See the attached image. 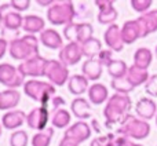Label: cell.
Instances as JSON below:
<instances>
[{
  "instance_id": "obj_15",
  "label": "cell",
  "mask_w": 157,
  "mask_h": 146,
  "mask_svg": "<svg viewBox=\"0 0 157 146\" xmlns=\"http://www.w3.org/2000/svg\"><path fill=\"white\" fill-rule=\"evenodd\" d=\"M26 116L28 114L22 110H18V109H14V110H10L7 113L3 114L2 117V125L7 130H14L17 131L21 125H24L26 123Z\"/></svg>"
},
{
  "instance_id": "obj_29",
  "label": "cell",
  "mask_w": 157,
  "mask_h": 146,
  "mask_svg": "<svg viewBox=\"0 0 157 146\" xmlns=\"http://www.w3.org/2000/svg\"><path fill=\"white\" fill-rule=\"evenodd\" d=\"M81 48H83V55L88 60H94L95 57H98L101 51H102V43H101L99 39H90L88 41L81 44Z\"/></svg>"
},
{
  "instance_id": "obj_3",
  "label": "cell",
  "mask_w": 157,
  "mask_h": 146,
  "mask_svg": "<svg viewBox=\"0 0 157 146\" xmlns=\"http://www.w3.org/2000/svg\"><path fill=\"white\" fill-rule=\"evenodd\" d=\"M24 92L30 99L40 102L41 106L48 108L51 99L55 97V86H52L50 81L43 80H26L24 84Z\"/></svg>"
},
{
  "instance_id": "obj_20",
  "label": "cell",
  "mask_w": 157,
  "mask_h": 146,
  "mask_svg": "<svg viewBox=\"0 0 157 146\" xmlns=\"http://www.w3.org/2000/svg\"><path fill=\"white\" fill-rule=\"evenodd\" d=\"M103 72V65L97 60H86V62L81 66V75L86 76L90 81H97L102 76Z\"/></svg>"
},
{
  "instance_id": "obj_10",
  "label": "cell",
  "mask_w": 157,
  "mask_h": 146,
  "mask_svg": "<svg viewBox=\"0 0 157 146\" xmlns=\"http://www.w3.org/2000/svg\"><path fill=\"white\" fill-rule=\"evenodd\" d=\"M48 121H50V110L47 106H39V108L32 109L26 116V124L32 130H36L37 133L46 130Z\"/></svg>"
},
{
  "instance_id": "obj_35",
  "label": "cell",
  "mask_w": 157,
  "mask_h": 146,
  "mask_svg": "<svg viewBox=\"0 0 157 146\" xmlns=\"http://www.w3.org/2000/svg\"><path fill=\"white\" fill-rule=\"evenodd\" d=\"M131 7H132L134 11L139 13L141 15L146 14L147 11H150V7H152V0H131Z\"/></svg>"
},
{
  "instance_id": "obj_21",
  "label": "cell",
  "mask_w": 157,
  "mask_h": 146,
  "mask_svg": "<svg viewBox=\"0 0 157 146\" xmlns=\"http://www.w3.org/2000/svg\"><path fill=\"white\" fill-rule=\"evenodd\" d=\"M21 101V94L17 90H4L0 91V110H14L17 105Z\"/></svg>"
},
{
  "instance_id": "obj_7",
  "label": "cell",
  "mask_w": 157,
  "mask_h": 146,
  "mask_svg": "<svg viewBox=\"0 0 157 146\" xmlns=\"http://www.w3.org/2000/svg\"><path fill=\"white\" fill-rule=\"evenodd\" d=\"M25 77L18 71V66L11 63H0V84L10 90H17L25 84Z\"/></svg>"
},
{
  "instance_id": "obj_17",
  "label": "cell",
  "mask_w": 157,
  "mask_h": 146,
  "mask_svg": "<svg viewBox=\"0 0 157 146\" xmlns=\"http://www.w3.org/2000/svg\"><path fill=\"white\" fill-rule=\"evenodd\" d=\"M39 40L44 47L50 50H62L63 39L55 29H44L39 36Z\"/></svg>"
},
{
  "instance_id": "obj_37",
  "label": "cell",
  "mask_w": 157,
  "mask_h": 146,
  "mask_svg": "<svg viewBox=\"0 0 157 146\" xmlns=\"http://www.w3.org/2000/svg\"><path fill=\"white\" fill-rule=\"evenodd\" d=\"M113 134H108L105 136H98V138L92 139L90 146H113Z\"/></svg>"
},
{
  "instance_id": "obj_42",
  "label": "cell",
  "mask_w": 157,
  "mask_h": 146,
  "mask_svg": "<svg viewBox=\"0 0 157 146\" xmlns=\"http://www.w3.org/2000/svg\"><path fill=\"white\" fill-rule=\"evenodd\" d=\"M50 105L52 106V112H55V110L61 109L63 105H65V99H63V98H61V97H57V95H55V97L51 99Z\"/></svg>"
},
{
  "instance_id": "obj_12",
  "label": "cell",
  "mask_w": 157,
  "mask_h": 146,
  "mask_svg": "<svg viewBox=\"0 0 157 146\" xmlns=\"http://www.w3.org/2000/svg\"><path fill=\"white\" fill-rule=\"evenodd\" d=\"M83 48L80 43H68L63 46L62 50H59L58 58L65 66H73L78 63L83 58Z\"/></svg>"
},
{
  "instance_id": "obj_26",
  "label": "cell",
  "mask_w": 157,
  "mask_h": 146,
  "mask_svg": "<svg viewBox=\"0 0 157 146\" xmlns=\"http://www.w3.org/2000/svg\"><path fill=\"white\" fill-rule=\"evenodd\" d=\"M152 61H153L152 50H149L147 47H141V48H138L135 51V54H134V63L132 65L147 71L149 66L152 65Z\"/></svg>"
},
{
  "instance_id": "obj_22",
  "label": "cell",
  "mask_w": 157,
  "mask_h": 146,
  "mask_svg": "<svg viewBox=\"0 0 157 146\" xmlns=\"http://www.w3.org/2000/svg\"><path fill=\"white\" fill-rule=\"evenodd\" d=\"M46 24H44V19L39 15L35 14H30V15H25L24 17V25H22V30L26 32V35H36L39 33L40 35L44 29H46Z\"/></svg>"
},
{
  "instance_id": "obj_19",
  "label": "cell",
  "mask_w": 157,
  "mask_h": 146,
  "mask_svg": "<svg viewBox=\"0 0 157 146\" xmlns=\"http://www.w3.org/2000/svg\"><path fill=\"white\" fill-rule=\"evenodd\" d=\"M71 112L80 120L86 121L88 117H91L92 112H91V103L90 101H87L83 97H77L72 101L71 103Z\"/></svg>"
},
{
  "instance_id": "obj_16",
  "label": "cell",
  "mask_w": 157,
  "mask_h": 146,
  "mask_svg": "<svg viewBox=\"0 0 157 146\" xmlns=\"http://www.w3.org/2000/svg\"><path fill=\"white\" fill-rule=\"evenodd\" d=\"M141 28V37H146L150 33L157 30V8L147 11L144 15H139L136 18Z\"/></svg>"
},
{
  "instance_id": "obj_9",
  "label": "cell",
  "mask_w": 157,
  "mask_h": 146,
  "mask_svg": "<svg viewBox=\"0 0 157 146\" xmlns=\"http://www.w3.org/2000/svg\"><path fill=\"white\" fill-rule=\"evenodd\" d=\"M0 13L3 14V28L4 29L13 30V32H19V29H22L24 17H22L21 13L13 10L10 3L0 6Z\"/></svg>"
},
{
  "instance_id": "obj_47",
  "label": "cell",
  "mask_w": 157,
  "mask_h": 146,
  "mask_svg": "<svg viewBox=\"0 0 157 146\" xmlns=\"http://www.w3.org/2000/svg\"><path fill=\"white\" fill-rule=\"evenodd\" d=\"M127 146H144V145H139V144H135V142H130Z\"/></svg>"
},
{
  "instance_id": "obj_11",
  "label": "cell",
  "mask_w": 157,
  "mask_h": 146,
  "mask_svg": "<svg viewBox=\"0 0 157 146\" xmlns=\"http://www.w3.org/2000/svg\"><path fill=\"white\" fill-rule=\"evenodd\" d=\"M90 136H91V127H90V124L87 121H84V120H78L75 124L69 125V128H66L63 138L71 139V141L76 142L77 145H80L83 142H86Z\"/></svg>"
},
{
  "instance_id": "obj_45",
  "label": "cell",
  "mask_w": 157,
  "mask_h": 146,
  "mask_svg": "<svg viewBox=\"0 0 157 146\" xmlns=\"http://www.w3.org/2000/svg\"><path fill=\"white\" fill-rule=\"evenodd\" d=\"M37 3L39 6H41V7H51L52 4H54V0H37Z\"/></svg>"
},
{
  "instance_id": "obj_44",
  "label": "cell",
  "mask_w": 157,
  "mask_h": 146,
  "mask_svg": "<svg viewBox=\"0 0 157 146\" xmlns=\"http://www.w3.org/2000/svg\"><path fill=\"white\" fill-rule=\"evenodd\" d=\"M58 146H78L76 142H73V141H71V139H66V138H62L61 139V142H59V145Z\"/></svg>"
},
{
  "instance_id": "obj_24",
  "label": "cell",
  "mask_w": 157,
  "mask_h": 146,
  "mask_svg": "<svg viewBox=\"0 0 157 146\" xmlns=\"http://www.w3.org/2000/svg\"><path fill=\"white\" fill-rule=\"evenodd\" d=\"M90 80L86 77V76L83 75H73L71 76V79H69L68 81V88H69V92L73 95H77V97H80V95H83L84 92H88V86Z\"/></svg>"
},
{
  "instance_id": "obj_36",
  "label": "cell",
  "mask_w": 157,
  "mask_h": 146,
  "mask_svg": "<svg viewBox=\"0 0 157 146\" xmlns=\"http://www.w3.org/2000/svg\"><path fill=\"white\" fill-rule=\"evenodd\" d=\"M63 37L68 40V43H77V24L72 22V24L66 25L63 28Z\"/></svg>"
},
{
  "instance_id": "obj_1",
  "label": "cell",
  "mask_w": 157,
  "mask_h": 146,
  "mask_svg": "<svg viewBox=\"0 0 157 146\" xmlns=\"http://www.w3.org/2000/svg\"><path fill=\"white\" fill-rule=\"evenodd\" d=\"M39 43H40V40L35 35H24L22 37L10 40L8 52H10L11 58L24 62V61L30 60L36 55H40Z\"/></svg>"
},
{
  "instance_id": "obj_8",
  "label": "cell",
  "mask_w": 157,
  "mask_h": 146,
  "mask_svg": "<svg viewBox=\"0 0 157 146\" xmlns=\"http://www.w3.org/2000/svg\"><path fill=\"white\" fill-rule=\"evenodd\" d=\"M46 62H47L46 58H43L41 55H36V57L19 63L18 71L22 73V76H24L25 79L26 77H32V79L44 77Z\"/></svg>"
},
{
  "instance_id": "obj_18",
  "label": "cell",
  "mask_w": 157,
  "mask_h": 146,
  "mask_svg": "<svg viewBox=\"0 0 157 146\" xmlns=\"http://www.w3.org/2000/svg\"><path fill=\"white\" fill-rule=\"evenodd\" d=\"M121 37L124 44H132L141 39V28L136 19L125 21L121 26Z\"/></svg>"
},
{
  "instance_id": "obj_23",
  "label": "cell",
  "mask_w": 157,
  "mask_h": 146,
  "mask_svg": "<svg viewBox=\"0 0 157 146\" xmlns=\"http://www.w3.org/2000/svg\"><path fill=\"white\" fill-rule=\"evenodd\" d=\"M109 92L105 84L102 83H94L92 86H90L88 88V101L90 103L94 105H102L103 102L109 99Z\"/></svg>"
},
{
  "instance_id": "obj_4",
  "label": "cell",
  "mask_w": 157,
  "mask_h": 146,
  "mask_svg": "<svg viewBox=\"0 0 157 146\" xmlns=\"http://www.w3.org/2000/svg\"><path fill=\"white\" fill-rule=\"evenodd\" d=\"M117 134L124 135L130 139H135V141H141L149 136L150 134V124L145 120L139 119V117L134 116V114L128 113L120 123V128Z\"/></svg>"
},
{
  "instance_id": "obj_50",
  "label": "cell",
  "mask_w": 157,
  "mask_h": 146,
  "mask_svg": "<svg viewBox=\"0 0 157 146\" xmlns=\"http://www.w3.org/2000/svg\"><path fill=\"white\" fill-rule=\"evenodd\" d=\"M156 125H157V114H156Z\"/></svg>"
},
{
  "instance_id": "obj_27",
  "label": "cell",
  "mask_w": 157,
  "mask_h": 146,
  "mask_svg": "<svg viewBox=\"0 0 157 146\" xmlns=\"http://www.w3.org/2000/svg\"><path fill=\"white\" fill-rule=\"evenodd\" d=\"M71 120V112L66 110L65 108H61L54 112V114L51 117V124L54 128H69Z\"/></svg>"
},
{
  "instance_id": "obj_49",
  "label": "cell",
  "mask_w": 157,
  "mask_h": 146,
  "mask_svg": "<svg viewBox=\"0 0 157 146\" xmlns=\"http://www.w3.org/2000/svg\"><path fill=\"white\" fill-rule=\"evenodd\" d=\"M155 54H156V58H157V46H156V48H155Z\"/></svg>"
},
{
  "instance_id": "obj_41",
  "label": "cell",
  "mask_w": 157,
  "mask_h": 146,
  "mask_svg": "<svg viewBox=\"0 0 157 146\" xmlns=\"http://www.w3.org/2000/svg\"><path fill=\"white\" fill-rule=\"evenodd\" d=\"M95 6L98 7L99 11H105V10H109V8L114 7V2L113 0H95Z\"/></svg>"
},
{
  "instance_id": "obj_6",
  "label": "cell",
  "mask_w": 157,
  "mask_h": 146,
  "mask_svg": "<svg viewBox=\"0 0 157 146\" xmlns=\"http://www.w3.org/2000/svg\"><path fill=\"white\" fill-rule=\"evenodd\" d=\"M44 77H46L52 86L61 87L65 83H68L71 76H69L68 66L63 65L59 60H47Z\"/></svg>"
},
{
  "instance_id": "obj_40",
  "label": "cell",
  "mask_w": 157,
  "mask_h": 146,
  "mask_svg": "<svg viewBox=\"0 0 157 146\" xmlns=\"http://www.w3.org/2000/svg\"><path fill=\"white\" fill-rule=\"evenodd\" d=\"M10 6L14 11H18V13H22V11H26L30 6V0H11Z\"/></svg>"
},
{
  "instance_id": "obj_43",
  "label": "cell",
  "mask_w": 157,
  "mask_h": 146,
  "mask_svg": "<svg viewBox=\"0 0 157 146\" xmlns=\"http://www.w3.org/2000/svg\"><path fill=\"white\" fill-rule=\"evenodd\" d=\"M7 50H8V41L4 37H0V60L6 55Z\"/></svg>"
},
{
  "instance_id": "obj_39",
  "label": "cell",
  "mask_w": 157,
  "mask_h": 146,
  "mask_svg": "<svg viewBox=\"0 0 157 146\" xmlns=\"http://www.w3.org/2000/svg\"><path fill=\"white\" fill-rule=\"evenodd\" d=\"M97 60L99 61L103 66H108L109 63L113 61V51H112V50H109V48H102V51L98 54Z\"/></svg>"
},
{
  "instance_id": "obj_48",
  "label": "cell",
  "mask_w": 157,
  "mask_h": 146,
  "mask_svg": "<svg viewBox=\"0 0 157 146\" xmlns=\"http://www.w3.org/2000/svg\"><path fill=\"white\" fill-rule=\"evenodd\" d=\"M2 133H3V125H2V123H0V136H2Z\"/></svg>"
},
{
  "instance_id": "obj_34",
  "label": "cell",
  "mask_w": 157,
  "mask_h": 146,
  "mask_svg": "<svg viewBox=\"0 0 157 146\" xmlns=\"http://www.w3.org/2000/svg\"><path fill=\"white\" fill-rule=\"evenodd\" d=\"M29 136L28 133L24 130H17L10 136V146H28Z\"/></svg>"
},
{
  "instance_id": "obj_32",
  "label": "cell",
  "mask_w": 157,
  "mask_h": 146,
  "mask_svg": "<svg viewBox=\"0 0 157 146\" xmlns=\"http://www.w3.org/2000/svg\"><path fill=\"white\" fill-rule=\"evenodd\" d=\"M94 28L88 22H80L77 24V43L83 44L94 37Z\"/></svg>"
},
{
  "instance_id": "obj_13",
  "label": "cell",
  "mask_w": 157,
  "mask_h": 146,
  "mask_svg": "<svg viewBox=\"0 0 157 146\" xmlns=\"http://www.w3.org/2000/svg\"><path fill=\"white\" fill-rule=\"evenodd\" d=\"M103 41L108 46V48L112 50V51H116V52L123 51L124 41H123V37H121V28L116 24L108 26V29L103 33Z\"/></svg>"
},
{
  "instance_id": "obj_14",
  "label": "cell",
  "mask_w": 157,
  "mask_h": 146,
  "mask_svg": "<svg viewBox=\"0 0 157 146\" xmlns=\"http://www.w3.org/2000/svg\"><path fill=\"white\" fill-rule=\"evenodd\" d=\"M135 113H136V117L145 120V121H147L150 119H156L157 103L149 97L141 98L135 105Z\"/></svg>"
},
{
  "instance_id": "obj_25",
  "label": "cell",
  "mask_w": 157,
  "mask_h": 146,
  "mask_svg": "<svg viewBox=\"0 0 157 146\" xmlns=\"http://www.w3.org/2000/svg\"><path fill=\"white\" fill-rule=\"evenodd\" d=\"M149 77H150L149 72L145 71V69H141L135 65H131L130 68H128L127 79H128V81L134 86V88L142 86V84L145 86V84L147 83V80H149Z\"/></svg>"
},
{
  "instance_id": "obj_31",
  "label": "cell",
  "mask_w": 157,
  "mask_h": 146,
  "mask_svg": "<svg viewBox=\"0 0 157 146\" xmlns=\"http://www.w3.org/2000/svg\"><path fill=\"white\" fill-rule=\"evenodd\" d=\"M112 88L116 91V94H124L128 95L131 91H134V86L128 81L127 77H121V79H112V83H110Z\"/></svg>"
},
{
  "instance_id": "obj_33",
  "label": "cell",
  "mask_w": 157,
  "mask_h": 146,
  "mask_svg": "<svg viewBox=\"0 0 157 146\" xmlns=\"http://www.w3.org/2000/svg\"><path fill=\"white\" fill-rule=\"evenodd\" d=\"M117 17H119V14H117V10L114 7L105 10V11H98V22L102 25L110 26V25H113L116 22Z\"/></svg>"
},
{
  "instance_id": "obj_46",
  "label": "cell",
  "mask_w": 157,
  "mask_h": 146,
  "mask_svg": "<svg viewBox=\"0 0 157 146\" xmlns=\"http://www.w3.org/2000/svg\"><path fill=\"white\" fill-rule=\"evenodd\" d=\"M3 28V14L0 13V29Z\"/></svg>"
},
{
  "instance_id": "obj_30",
  "label": "cell",
  "mask_w": 157,
  "mask_h": 146,
  "mask_svg": "<svg viewBox=\"0 0 157 146\" xmlns=\"http://www.w3.org/2000/svg\"><path fill=\"white\" fill-rule=\"evenodd\" d=\"M52 135H54V127H47L46 130L39 131L33 135L32 146H50Z\"/></svg>"
},
{
  "instance_id": "obj_38",
  "label": "cell",
  "mask_w": 157,
  "mask_h": 146,
  "mask_svg": "<svg viewBox=\"0 0 157 146\" xmlns=\"http://www.w3.org/2000/svg\"><path fill=\"white\" fill-rule=\"evenodd\" d=\"M145 91L150 97H157V75H152L145 84Z\"/></svg>"
},
{
  "instance_id": "obj_5",
  "label": "cell",
  "mask_w": 157,
  "mask_h": 146,
  "mask_svg": "<svg viewBox=\"0 0 157 146\" xmlns=\"http://www.w3.org/2000/svg\"><path fill=\"white\" fill-rule=\"evenodd\" d=\"M76 17V8L73 2L65 0V2H55L51 7L47 10V19L52 25H69L73 22Z\"/></svg>"
},
{
  "instance_id": "obj_28",
  "label": "cell",
  "mask_w": 157,
  "mask_h": 146,
  "mask_svg": "<svg viewBox=\"0 0 157 146\" xmlns=\"http://www.w3.org/2000/svg\"><path fill=\"white\" fill-rule=\"evenodd\" d=\"M128 68H130V66H128L123 60H113L108 66H106L108 73L112 76V79L127 77Z\"/></svg>"
},
{
  "instance_id": "obj_2",
  "label": "cell",
  "mask_w": 157,
  "mask_h": 146,
  "mask_svg": "<svg viewBox=\"0 0 157 146\" xmlns=\"http://www.w3.org/2000/svg\"><path fill=\"white\" fill-rule=\"evenodd\" d=\"M131 109V98L130 95L116 94L114 92L106 102L103 109V116L108 124H117L121 123V120L128 114Z\"/></svg>"
}]
</instances>
